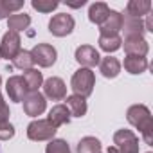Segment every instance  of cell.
<instances>
[{"label":"cell","instance_id":"cell-1","mask_svg":"<svg viewBox=\"0 0 153 153\" xmlns=\"http://www.w3.org/2000/svg\"><path fill=\"white\" fill-rule=\"evenodd\" d=\"M126 119L131 126H135L140 133L146 144H153V117L151 112L144 105H133L126 112Z\"/></svg>","mask_w":153,"mask_h":153},{"label":"cell","instance_id":"cell-2","mask_svg":"<svg viewBox=\"0 0 153 153\" xmlns=\"http://www.w3.org/2000/svg\"><path fill=\"white\" fill-rule=\"evenodd\" d=\"M94 85H96V76L90 68H79L76 70L74 76H72V81H70V87L74 90L76 96H81V97H88L94 90Z\"/></svg>","mask_w":153,"mask_h":153},{"label":"cell","instance_id":"cell-3","mask_svg":"<svg viewBox=\"0 0 153 153\" xmlns=\"http://www.w3.org/2000/svg\"><path fill=\"white\" fill-rule=\"evenodd\" d=\"M58 128H54L47 119H36L33 121L29 126H27V137L31 140H52L54 135H56Z\"/></svg>","mask_w":153,"mask_h":153},{"label":"cell","instance_id":"cell-4","mask_svg":"<svg viewBox=\"0 0 153 153\" xmlns=\"http://www.w3.org/2000/svg\"><path fill=\"white\" fill-rule=\"evenodd\" d=\"M114 144L119 153H139V139L131 130H117L114 133Z\"/></svg>","mask_w":153,"mask_h":153},{"label":"cell","instance_id":"cell-5","mask_svg":"<svg viewBox=\"0 0 153 153\" xmlns=\"http://www.w3.org/2000/svg\"><path fill=\"white\" fill-rule=\"evenodd\" d=\"M22 51V40L18 33L7 31L0 42V58H6V59H15L16 54Z\"/></svg>","mask_w":153,"mask_h":153},{"label":"cell","instance_id":"cell-6","mask_svg":"<svg viewBox=\"0 0 153 153\" xmlns=\"http://www.w3.org/2000/svg\"><path fill=\"white\" fill-rule=\"evenodd\" d=\"M74 25H76V22H74V18H72L70 15L59 13V15H54V16L51 18V22H49V31H51L54 36L63 38V36H67V34H70V33L74 31Z\"/></svg>","mask_w":153,"mask_h":153},{"label":"cell","instance_id":"cell-7","mask_svg":"<svg viewBox=\"0 0 153 153\" xmlns=\"http://www.w3.org/2000/svg\"><path fill=\"white\" fill-rule=\"evenodd\" d=\"M31 56H33V61L38 63L40 67L47 68L51 65L56 63V58H58V52L52 45L49 43H38L33 51H31Z\"/></svg>","mask_w":153,"mask_h":153},{"label":"cell","instance_id":"cell-8","mask_svg":"<svg viewBox=\"0 0 153 153\" xmlns=\"http://www.w3.org/2000/svg\"><path fill=\"white\" fill-rule=\"evenodd\" d=\"M76 61L81 65V68H92L96 65H99L101 56L96 51V47L92 45H81L76 49Z\"/></svg>","mask_w":153,"mask_h":153},{"label":"cell","instance_id":"cell-9","mask_svg":"<svg viewBox=\"0 0 153 153\" xmlns=\"http://www.w3.org/2000/svg\"><path fill=\"white\" fill-rule=\"evenodd\" d=\"M45 106H47L45 96L40 94V92H29L24 99V112L31 117L42 115L45 112Z\"/></svg>","mask_w":153,"mask_h":153},{"label":"cell","instance_id":"cell-10","mask_svg":"<svg viewBox=\"0 0 153 153\" xmlns=\"http://www.w3.org/2000/svg\"><path fill=\"white\" fill-rule=\"evenodd\" d=\"M6 92H7L9 99L15 101V103H22L25 99V96L29 94L22 76H11L6 83Z\"/></svg>","mask_w":153,"mask_h":153},{"label":"cell","instance_id":"cell-11","mask_svg":"<svg viewBox=\"0 0 153 153\" xmlns=\"http://www.w3.org/2000/svg\"><path fill=\"white\" fill-rule=\"evenodd\" d=\"M43 92H45V97H49L52 101H61L67 97V87H65L61 78L45 79L43 81Z\"/></svg>","mask_w":153,"mask_h":153},{"label":"cell","instance_id":"cell-12","mask_svg":"<svg viewBox=\"0 0 153 153\" xmlns=\"http://www.w3.org/2000/svg\"><path fill=\"white\" fill-rule=\"evenodd\" d=\"M121 29H123V15L119 11H112L110 9L106 20L99 25L101 36H115Z\"/></svg>","mask_w":153,"mask_h":153},{"label":"cell","instance_id":"cell-13","mask_svg":"<svg viewBox=\"0 0 153 153\" xmlns=\"http://www.w3.org/2000/svg\"><path fill=\"white\" fill-rule=\"evenodd\" d=\"M123 45H124V52L128 56H142L144 58L149 49L148 42L142 36H128V38H124Z\"/></svg>","mask_w":153,"mask_h":153},{"label":"cell","instance_id":"cell-14","mask_svg":"<svg viewBox=\"0 0 153 153\" xmlns=\"http://www.w3.org/2000/svg\"><path fill=\"white\" fill-rule=\"evenodd\" d=\"M47 121H49L54 128H59V126H63V124H68V121H70V112H68V108H67L65 105H56V106L51 108Z\"/></svg>","mask_w":153,"mask_h":153},{"label":"cell","instance_id":"cell-15","mask_svg":"<svg viewBox=\"0 0 153 153\" xmlns=\"http://www.w3.org/2000/svg\"><path fill=\"white\" fill-rule=\"evenodd\" d=\"M99 70H101V74L105 76V78L112 79V78H117V76H119V72H121V63H119L117 58L106 56V58H103V59L99 61Z\"/></svg>","mask_w":153,"mask_h":153},{"label":"cell","instance_id":"cell-16","mask_svg":"<svg viewBox=\"0 0 153 153\" xmlns=\"http://www.w3.org/2000/svg\"><path fill=\"white\" fill-rule=\"evenodd\" d=\"M123 29H124V38L128 36H142L144 34V24L140 18H133V16H128L124 15L123 16Z\"/></svg>","mask_w":153,"mask_h":153},{"label":"cell","instance_id":"cell-17","mask_svg":"<svg viewBox=\"0 0 153 153\" xmlns=\"http://www.w3.org/2000/svg\"><path fill=\"white\" fill-rule=\"evenodd\" d=\"M151 2L149 0H130L126 6V15L133 18H140L144 15H149Z\"/></svg>","mask_w":153,"mask_h":153},{"label":"cell","instance_id":"cell-18","mask_svg":"<svg viewBox=\"0 0 153 153\" xmlns=\"http://www.w3.org/2000/svg\"><path fill=\"white\" fill-rule=\"evenodd\" d=\"M65 106L68 108L70 115H74V117H83V115L87 114V101H85V97H81V96H76V94L68 96Z\"/></svg>","mask_w":153,"mask_h":153},{"label":"cell","instance_id":"cell-19","mask_svg":"<svg viewBox=\"0 0 153 153\" xmlns=\"http://www.w3.org/2000/svg\"><path fill=\"white\" fill-rule=\"evenodd\" d=\"M29 25H31V16L25 15V13H16V15H11L7 18V29L13 31V33L25 31Z\"/></svg>","mask_w":153,"mask_h":153},{"label":"cell","instance_id":"cell-20","mask_svg":"<svg viewBox=\"0 0 153 153\" xmlns=\"http://www.w3.org/2000/svg\"><path fill=\"white\" fill-rule=\"evenodd\" d=\"M24 81L27 87V92H38V88L43 85V76L36 68H29L24 72Z\"/></svg>","mask_w":153,"mask_h":153},{"label":"cell","instance_id":"cell-21","mask_svg":"<svg viewBox=\"0 0 153 153\" xmlns=\"http://www.w3.org/2000/svg\"><path fill=\"white\" fill-rule=\"evenodd\" d=\"M108 13H110V7H108L105 2H96V4H92L90 9H88V18H90L92 24H99V25H101V24L106 20Z\"/></svg>","mask_w":153,"mask_h":153},{"label":"cell","instance_id":"cell-22","mask_svg":"<svg viewBox=\"0 0 153 153\" xmlns=\"http://www.w3.org/2000/svg\"><path fill=\"white\" fill-rule=\"evenodd\" d=\"M124 68L130 74H142L148 68V59L142 56H126L124 58Z\"/></svg>","mask_w":153,"mask_h":153},{"label":"cell","instance_id":"cell-23","mask_svg":"<svg viewBox=\"0 0 153 153\" xmlns=\"http://www.w3.org/2000/svg\"><path fill=\"white\" fill-rule=\"evenodd\" d=\"M78 153H101V142L96 137H83L78 144Z\"/></svg>","mask_w":153,"mask_h":153},{"label":"cell","instance_id":"cell-24","mask_svg":"<svg viewBox=\"0 0 153 153\" xmlns=\"http://www.w3.org/2000/svg\"><path fill=\"white\" fill-rule=\"evenodd\" d=\"M121 45H123V40H121L119 34H115V36H99V47L108 54L121 49Z\"/></svg>","mask_w":153,"mask_h":153},{"label":"cell","instance_id":"cell-25","mask_svg":"<svg viewBox=\"0 0 153 153\" xmlns=\"http://www.w3.org/2000/svg\"><path fill=\"white\" fill-rule=\"evenodd\" d=\"M22 7H24L22 0H15V2H11V0H0V20L9 18V15H13L15 11L22 9Z\"/></svg>","mask_w":153,"mask_h":153},{"label":"cell","instance_id":"cell-26","mask_svg":"<svg viewBox=\"0 0 153 153\" xmlns=\"http://www.w3.org/2000/svg\"><path fill=\"white\" fill-rule=\"evenodd\" d=\"M13 65H15L16 68H20V70H29V68H33L34 61H33L31 52H29V51H20V52L16 54V58L13 59Z\"/></svg>","mask_w":153,"mask_h":153},{"label":"cell","instance_id":"cell-27","mask_svg":"<svg viewBox=\"0 0 153 153\" xmlns=\"http://www.w3.org/2000/svg\"><path fill=\"white\" fill-rule=\"evenodd\" d=\"M31 6L40 13H52L59 6V2H56V0H33Z\"/></svg>","mask_w":153,"mask_h":153},{"label":"cell","instance_id":"cell-28","mask_svg":"<svg viewBox=\"0 0 153 153\" xmlns=\"http://www.w3.org/2000/svg\"><path fill=\"white\" fill-rule=\"evenodd\" d=\"M45 153H70V148H68L67 140H63V139H52L47 144Z\"/></svg>","mask_w":153,"mask_h":153},{"label":"cell","instance_id":"cell-29","mask_svg":"<svg viewBox=\"0 0 153 153\" xmlns=\"http://www.w3.org/2000/svg\"><path fill=\"white\" fill-rule=\"evenodd\" d=\"M15 135V126L9 121L0 123V140H9Z\"/></svg>","mask_w":153,"mask_h":153},{"label":"cell","instance_id":"cell-30","mask_svg":"<svg viewBox=\"0 0 153 153\" xmlns=\"http://www.w3.org/2000/svg\"><path fill=\"white\" fill-rule=\"evenodd\" d=\"M7 119H9V106H7V103L4 101L2 94H0V123H4V121H7Z\"/></svg>","mask_w":153,"mask_h":153},{"label":"cell","instance_id":"cell-31","mask_svg":"<svg viewBox=\"0 0 153 153\" xmlns=\"http://www.w3.org/2000/svg\"><path fill=\"white\" fill-rule=\"evenodd\" d=\"M68 6H70V7H81V6H85V0H79V2H74V4L68 2Z\"/></svg>","mask_w":153,"mask_h":153},{"label":"cell","instance_id":"cell-32","mask_svg":"<svg viewBox=\"0 0 153 153\" xmlns=\"http://www.w3.org/2000/svg\"><path fill=\"white\" fill-rule=\"evenodd\" d=\"M0 85H2V76H0Z\"/></svg>","mask_w":153,"mask_h":153}]
</instances>
